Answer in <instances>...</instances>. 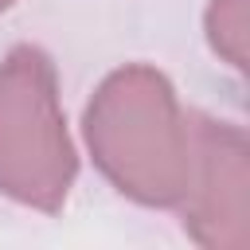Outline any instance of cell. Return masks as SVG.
<instances>
[{
	"label": "cell",
	"instance_id": "6da1fadb",
	"mask_svg": "<svg viewBox=\"0 0 250 250\" xmlns=\"http://www.w3.org/2000/svg\"><path fill=\"white\" fill-rule=\"evenodd\" d=\"M94 168L141 207H180L191 176L188 113L164 70L125 62L82 109Z\"/></svg>",
	"mask_w": 250,
	"mask_h": 250
},
{
	"label": "cell",
	"instance_id": "7a4b0ae2",
	"mask_svg": "<svg viewBox=\"0 0 250 250\" xmlns=\"http://www.w3.org/2000/svg\"><path fill=\"white\" fill-rule=\"evenodd\" d=\"M78 176L47 51L20 43L0 62V195L55 215Z\"/></svg>",
	"mask_w": 250,
	"mask_h": 250
},
{
	"label": "cell",
	"instance_id": "3957f363",
	"mask_svg": "<svg viewBox=\"0 0 250 250\" xmlns=\"http://www.w3.org/2000/svg\"><path fill=\"white\" fill-rule=\"evenodd\" d=\"M191 176L180 199L184 230L207 250H246L250 242V148L246 133L211 113L188 109Z\"/></svg>",
	"mask_w": 250,
	"mask_h": 250
},
{
	"label": "cell",
	"instance_id": "277c9868",
	"mask_svg": "<svg viewBox=\"0 0 250 250\" xmlns=\"http://www.w3.org/2000/svg\"><path fill=\"white\" fill-rule=\"evenodd\" d=\"M207 43L211 51L234 66L246 70V39H250V0H211L207 4Z\"/></svg>",
	"mask_w": 250,
	"mask_h": 250
},
{
	"label": "cell",
	"instance_id": "5b68a950",
	"mask_svg": "<svg viewBox=\"0 0 250 250\" xmlns=\"http://www.w3.org/2000/svg\"><path fill=\"white\" fill-rule=\"evenodd\" d=\"M12 4H16V0H0V12H4V8H12Z\"/></svg>",
	"mask_w": 250,
	"mask_h": 250
}]
</instances>
